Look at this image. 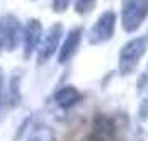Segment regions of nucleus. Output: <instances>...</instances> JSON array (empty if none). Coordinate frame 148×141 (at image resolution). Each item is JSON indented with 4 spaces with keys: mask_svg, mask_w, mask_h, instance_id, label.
Here are the masks:
<instances>
[{
    "mask_svg": "<svg viewBox=\"0 0 148 141\" xmlns=\"http://www.w3.org/2000/svg\"><path fill=\"white\" fill-rule=\"evenodd\" d=\"M116 30V14L113 10L101 12L87 33V40L90 45H103L115 37Z\"/></svg>",
    "mask_w": 148,
    "mask_h": 141,
    "instance_id": "7ed1b4c3",
    "label": "nucleus"
},
{
    "mask_svg": "<svg viewBox=\"0 0 148 141\" xmlns=\"http://www.w3.org/2000/svg\"><path fill=\"white\" fill-rule=\"evenodd\" d=\"M23 25L22 22L12 14H5L0 17V45L2 50L12 53L22 43Z\"/></svg>",
    "mask_w": 148,
    "mask_h": 141,
    "instance_id": "20e7f679",
    "label": "nucleus"
},
{
    "mask_svg": "<svg viewBox=\"0 0 148 141\" xmlns=\"http://www.w3.org/2000/svg\"><path fill=\"white\" fill-rule=\"evenodd\" d=\"M83 98V95L80 93V90L73 85H63V87L57 88V91L53 93V101L57 106H60L62 110H70L75 105H78Z\"/></svg>",
    "mask_w": 148,
    "mask_h": 141,
    "instance_id": "1a4fd4ad",
    "label": "nucleus"
},
{
    "mask_svg": "<svg viewBox=\"0 0 148 141\" xmlns=\"http://www.w3.org/2000/svg\"><path fill=\"white\" fill-rule=\"evenodd\" d=\"M27 141H57V136H55V133H53L52 128L40 126L28 136Z\"/></svg>",
    "mask_w": 148,
    "mask_h": 141,
    "instance_id": "9d476101",
    "label": "nucleus"
},
{
    "mask_svg": "<svg viewBox=\"0 0 148 141\" xmlns=\"http://www.w3.org/2000/svg\"><path fill=\"white\" fill-rule=\"evenodd\" d=\"M148 18V0H123L120 22L127 33H133Z\"/></svg>",
    "mask_w": 148,
    "mask_h": 141,
    "instance_id": "f03ea898",
    "label": "nucleus"
},
{
    "mask_svg": "<svg viewBox=\"0 0 148 141\" xmlns=\"http://www.w3.org/2000/svg\"><path fill=\"white\" fill-rule=\"evenodd\" d=\"M145 38H147V42H148V35H147V37H145Z\"/></svg>",
    "mask_w": 148,
    "mask_h": 141,
    "instance_id": "2eb2a0df",
    "label": "nucleus"
},
{
    "mask_svg": "<svg viewBox=\"0 0 148 141\" xmlns=\"http://www.w3.org/2000/svg\"><path fill=\"white\" fill-rule=\"evenodd\" d=\"M147 50L148 42L145 37H136V38H132L130 42H127L120 48V53H118V73L121 76L132 75L138 68Z\"/></svg>",
    "mask_w": 148,
    "mask_h": 141,
    "instance_id": "f257e3e1",
    "label": "nucleus"
},
{
    "mask_svg": "<svg viewBox=\"0 0 148 141\" xmlns=\"http://www.w3.org/2000/svg\"><path fill=\"white\" fill-rule=\"evenodd\" d=\"M87 141H116V125L108 114H97L92 121Z\"/></svg>",
    "mask_w": 148,
    "mask_h": 141,
    "instance_id": "423d86ee",
    "label": "nucleus"
},
{
    "mask_svg": "<svg viewBox=\"0 0 148 141\" xmlns=\"http://www.w3.org/2000/svg\"><path fill=\"white\" fill-rule=\"evenodd\" d=\"M97 5V0H75L73 8L78 15H88Z\"/></svg>",
    "mask_w": 148,
    "mask_h": 141,
    "instance_id": "9b49d317",
    "label": "nucleus"
},
{
    "mask_svg": "<svg viewBox=\"0 0 148 141\" xmlns=\"http://www.w3.org/2000/svg\"><path fill=\"white\" fill-rule=\"evenodd\" d=\"M72 2H75V0H52V8L55 14H63L70 7Z\"/></svg>",
    "mask_w": 148,
    "mask_h": 141,
    "instance_id": "f8f14e48",
    "label": "nucleus"
},
{
    "mask_svg": "<svg viewBox=\"0 0 148 141\" xmlns=\"http://www.w3.org/2000/svg\"><path fill=\"white\" fill-rule=\"evenodd\" d=\"M62 38H63V25H62L60 22L50 25V27L43 32L42 40H40V43H38V48H37V52H35V53H37V63H38V65H45V63L58 52Z\"/></svg>",
    "mask_w": 148,
    "mask_h": 141,
    "instance_id": "39448f33",
    "label": "nucleus"
},
{
    "mask_svg": "<svg viewBox=\"0 0 148 141\" xmlns=\"http://www.w3.org/2000/svg\"><path fill=\"white\" fill-rule=\"evenodd\" d=\"M2 83H3V75H2V70H0V101H2Z\"/></svg>",
    "mask_w": 148,
    "mask_h": 141,
    "instance_id": "ddd939ff",
    "label": "nucleus"
},
{
    "mask_svg": "<svg viewBox=\"0 0 148 141\" xmlns=\"http://www.w3.org/2000/svg\"><path fill=\"white\" fill-rule=\"evenodd\" d=\"M82 38H83V28L82 27L72 28V30L65 35V38H62L60 48H58V52H57V61H58L60 65L68 63V61L77 55L78 48H80Z\"/></svg>",
    "mask_w": 148,
    "mask_h": 141,
    "instance_id": "6e6552de",
    "label": "nucleus"
},
{
    "mask_svg": "<svg viewBox=\"0 0 148 141\" xmlns=\"http://www.w3.org/2000/svg\"><path fill=\"white\" fill-rule=\"evenodd\" d=\"M2 52H3V50H2V45H0V55H2Z\"/></svg>",
    "mask_w": 148,
    "mask_h": 141,
    "instance_id": "4468645a",
    "label": "nucleus"
},
{
    "mask_svg": "<svg viewBox=\"0 0 148 141\" xmlns=\"http://www.w3.org/2000/svg\"><path fill=\"white\" fill-rule=\"evenodd\" d=\"M43 35V27L38 18H28V22L23 27V35H22V45H23V58L28 60L32 55L37 52L38 43Z\"/></svg>",
    "mask_w": 148,
    "mask_h": 141,
    "instance_id": "0eeeda50",
    "label": "nucleus"
}]
</instances>
